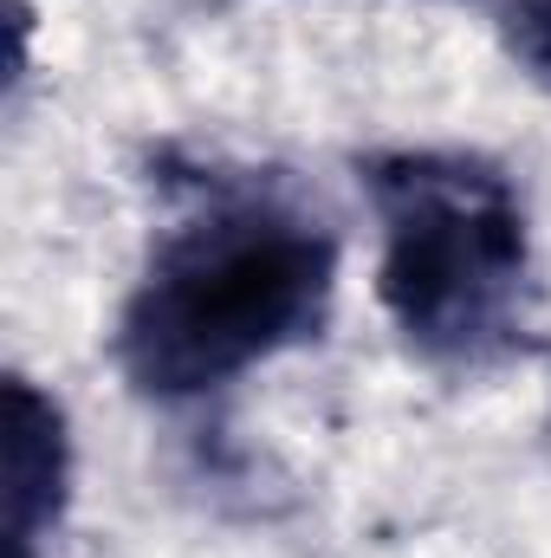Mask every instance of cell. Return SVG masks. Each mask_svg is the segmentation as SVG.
I'll return each mask as SVG.
<instances>
[{
	"label": "cell",
	"instance_id": "2",
	"mask_svg": "<svg viewBox=\"0 0 551 558\" xmlns=\"http://www.w3.org/2000/svg\"><path fill=\"white\" fill-rule=\"evenodd\" d=\"M383 221L377 292L415 351L480 364L513 344L526 305V208L480 156L396 149L364 162Z\"/></svg>",
	"mask_w": 551,
	"mask_h": 558
},
{
	"label": "cell",
	"instance_id": "1",
	"mask_svg": "<svg viewBox=\"0 0 551 558\" xmlns=\"http://www.w3.org/2000/svg\"><path fill=\"white\" fill-rule=\"evenodd\" d=\"M338 241L305 208L241 189L175 228L124 305L118 357L149 397H201L325 325Z\"/></svg>",
	"mask_w": 551,
	"mask_h": 558
},
{
	"label": "cell",
	"instance_id": "4",
	"mask_svg": "<svg viewBox=\"0 0 551 558\" xmlns=\"http://www.w3.org/2000/svg\"><path fill=\"white\" fill-rule=\"evenodd\" d=\"M500 39L519 59V72L551 85V0H506L500 7Z\"/></svg>",
	"mask_w": 551,
	"mask_h": 558
},
{
	"label": "cell",
	"instance_id": "3",
	"mask_svg": "<svg viewBox=\"0 0 551 558\" xmlns=\"http://www.w3.org/2000/svg\"><path fill=\"white\" fill-rule=\"evenodd\" d=\"M72 487V435L52 397H39L26 377H7V520L13 546L33 558V546L59 526Z\"/></svg>",
	"mask_w": 551,
	"mask_h": 558
}]
</instances>
